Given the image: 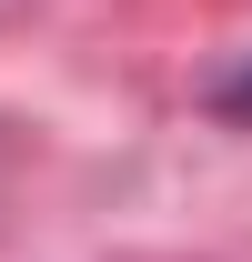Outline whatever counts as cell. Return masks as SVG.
Wrapping results in <instances>:
<instances>
[{
  "label": "cell",
  "instance_id": "obj_1",
  "mask_svg": "<svg viewBox=\"0 0 252 262\" xmlns=\"http://www.w3.org/2000/svg\"><path fill=\"white\" fill-rule=\"evenodd\" d=\"M212 111H222V121H252V71H232V81H222Z\"/></svg>",
  "mask_w": 252,
  "mask_h": 262
}]
</instances>
